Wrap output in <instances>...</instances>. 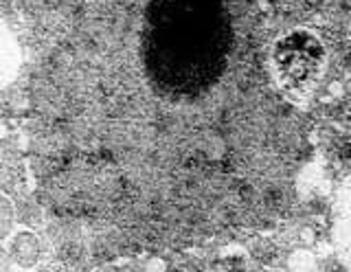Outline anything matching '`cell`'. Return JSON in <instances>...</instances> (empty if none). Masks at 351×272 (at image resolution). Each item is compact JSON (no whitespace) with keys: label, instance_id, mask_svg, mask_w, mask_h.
I'll use <instances>...</instances> for the list:
<instances>
[{"label":"cell","instance_id":"1","mask_svg":"<svg viewBox=\"0 0 351 272\" xmlns=\"http://www.w3.org/2000/svg\"><path fill=\"white\" fill-rule=\"evenodd\" d=\"M233 45L228 0H149L143 58L152 82L171 95H195L224 73Z\"/></svg>","mask_w":351,"mask_h":272},{"label":"cell","instance_id":"4","mask_svg":"<svg viewBox=\"0 0 351 272\" xmlns=\"http://www.w3.org/2000/svg\"><path fill=\"white\" fill-rule=\"evenodd\" d=\"M11 226V209L5 200H0V237H5Z\"/></svg>","mask_w":351,"mask_h":272},{"label":"cell","instance_id":"5","mask_svg":"<svg viewBox=\"0 0 351 272\" xmlns=\"http://www.w3.org/2000/svg\"><path fill=\"white\" fill-rule=\"evenodd\" d=\"M0 272H11V266H9L7 253H5L3 248H0Z\"/></svg>","mask_w":351,"mask_h":272},{"label":"cell","instance_id":"2","mask_svg":"<svg viewBox=\"0 0 351 272\" xmlns=\"http://www.w3.org/2000/svg\"><path fill=\"white\" fill-rule=\"evenodd\" d=\"M274 71L285 88L305 90L314 86L325 71V49L321 40L307 31H292L274 47Z\"/></svg>","mask_w":351,"mask_h":272},{"label":"cell","instance_id":"3","mask_svg":"<svg viewBox=\"0 0 351 272\" xmlns=\"http://www.w3.org/2000/svg\"><path fill=\"white\" fill-rule=\"evenodd\" d=\"M11 255H14L16 264H20L22 268H31L38 261V257H40L38 239L33 237V235H29V233L18 235L16 242H14V248H11Z\"/></svg>","mask_w":351,"mask_h":272}]
</instances>
